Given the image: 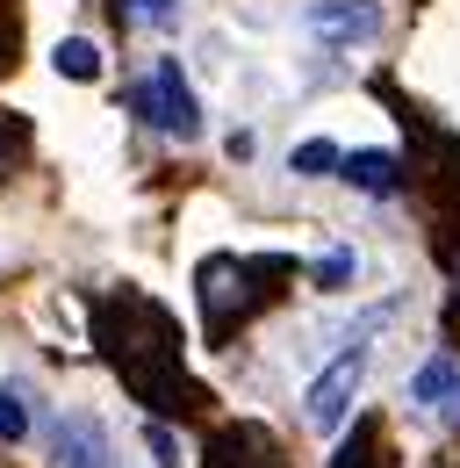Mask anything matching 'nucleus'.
<instances>
[{
    "label": "nucleus",
    "mask_w": 460,
    "mask_h": 468,
    "mask_svg": "<svg viewBox=\"0 0 460 468\" xmlns=\"http://www.w3.org/2000/svg\"><path fill=\"white\" fill-rule=\"evenodd\" d=\"M94 346H101V360L122 375V389L144 410H159V418L202 410V389L180 367V332H172V317L152 295H137V289L101 295L94 303Z\"/></svg>",
    "instance_id": "nucleus-1"
},
{
    "label": "nucleus",
    "mask_w": 460,
    "mask_h": 468,
    "mask_svg": "<svg viewBox=\"0 0 460 468\" xmlns=\"http://www.w3.org/2000/svg\"><path fill=\"white\" fill-rule=\"evenodd\" d=\"M295 274V260H230V252H216V260H202V324H209V339H230L237 324H252L274 295H281V282Z\"/></svg>",
    "instance_id": "nucleus-2"
},
{
    "label": "nucleus",
    "mask_w": 460,
    "mask_h": 468,
    "mask_svg": "<svg viewBox=\"0 0 460 468\" xmlns=\"http://www.w3.org/2000/svg\"><path fill=\"white\" fill-rule=\"evenodd\" d=\"M137 116L152 122V130H166V137H202V101H194V87L180 80V58H159L144 72V87H137Z\"/></svg>",
    "instance_id": "nucleus-3"
},
{
    "label": "nucleus",
    "mask_w": 460,
    "mask_h": 468,
    "mask_svg": "<svg viewBox=\"0 0 460 468\" xmlns=\"http://www.w3.org/2000/svg\"><path fill=\"white\" fill-rule=\"evenodd\" d=\"M302 29L317 44H331V51H360V44H382L389 15H382V0H309Z\"/></svg>",
    "instance_id": "nucleus-4"
},
{
    "label": "nucleus",
    "mask_w": 460,
    "mask_h": 468,
    "mask_svg": "<svg viewBox=\"0 0 460 468\" xmlns=\"http://www.w3.org/2000/svg\"><path fill=\"white\" fill-rule=\"evenodd\" d=\"M360 375H367V346L352 339V346L309 382V397H302V418L317 425V432H339L345 425V410H352V397H360Z\"/></svg>",
    "instance_id": "nucleus-5"
},
{
    "label": "nucleus",
    "mask_w": 460,
    "mask_h": 468,
    "mask_svg": "<svg viewBox=\"0 0 460 468\" xmlns=\"http://www.w3.org/2000/svg\"><path fill=\"white\" fill-rule=\"evenodd\" d=\"M202 468H288V462H281V440H274L267 425L237 418V425H216V432H209Z\"/></svg>",
    "instance_id": "nucleus-6"
},
{
    "label": "nucleus",
    "mask_w": 460,
    "mask_h": 468,
    "mask_svg": "<svg viewBox=\"0 0 460 468\" xmlns=\"http://www.w3.org/2000/svg\"><path fill=\"white\" fill-rule=\"evenodd\" d=\"M410 404L439 425H460V353H432L417 375H410Z\"/></svg>",
    "instance_id": "nucleus-7"
},
{
    "label": "nucleus",
    "mask_w": 460,
    "mask_h": 468,
    "mask_svg": "<svg viewBox=\"0 0 460 468\" xmlns=\"http://www.w3.org/2000/svg\"><path fill=\"white\" fill-rule=\"evenodd\" d=\"M339 180H352L360 195H382V202H389V195H402V159L396 152H345Z\"/></svg>",
    "instance_id": "nucleus-8"
},
{
    "label": "nucleus",
    "mask_w": 460,
    "mask_h": 468,
    "mask_svg": "<svg viewBox=\"0 0 460 468\" xmlns=\"http://www.w3.org/2000/svg\"><path fill=\"white\" fill-rule=\"evenodd\" d=\"M331 468H396V447H389V432H382V418H360L352 432L339 440V454Z\"/></svg>",
    "instance_id": "nucleus-9"
},
{
    "label": "nucleus",
    "mask_w": 460,
    "mask_h": 468,
    "mask_svg": "<svg viewBox=\"0 0 460 468\" xmlns=\"http://www.w3.org/2000/svg\"><path fill=\"white\" fill-rule=\"evenodd\" d=\"M58 468H109V432L94 418H65L58 425Z\"/></svg>",
    "instance_id": "nucleus-10"
},
{
    "label": "nucleus",
    "mask_w": 460,
    "mask_h": 468,
    "mask_svg": "<svg viewBox=\"0 0 460 468\" xmlns=\"http://www.w3.org/2000/svg\"><path fill=\"white\" fill-rule=\"evenodd\" d=\"M339 144H331V137H309V144H295V159H288V166H295V174L302 180H324V174H339Z\"/></svg>",
    "instance_id": "nucleus-11"
},
{
    "label": "nucleus",
    "mask_w": 460,
    "mask_h": 468,
    "mask_svg": "<svg viewBox=\"0 0 460 468\" xmlns=\"http://www.w3.org/2000/svg\"><path fill=\"white\" fill-rule=\"evenodd\" d=\"M58 72H65V80H101V51H94L87 37H65V44H58Z\"/></svg>",
    "instance_id": "nucleus-12"
},
{
    "label": "nucleus",
    "mask_w": 460,
    "mask_h": 468,
    "mask_svg": "<svg viewBox=\"0 0 460 468\" xmlns=\"http://www.w3.org/2000/svg\"><path fill=\"white\" fill-rule=\"evenodd\" d=\"M22 432H29V397H22V389H15V382H7V389H0V440H7V447H15V440H22Z\"/></svg>",
    "instance_id": "nucleus-13"
},
{
    "label": "nucleus",
    "mask_w": 460,
    "mask_h": 468,
    "mask_svg": "<svg viewBox=\"0 0 460 468\" xmlns=\"http://www.w3.org/2000/svg\"><path fill=\"white\" fill-rule=\"evenodd\" d=\"M22 152H29V130H22V122L0 109V180L15 174V159H22Z\"/></svg>",
    "instance_id": "nucleus-14"
},
{
    "label": "nucleus",
    "mask_w": 460,
    "mask_h": 468,
    "mask_svg": "<svg viewBox=\"0 0 460 468\" xmlns=\"http://www.w3.org/2000/svg\"><path fill=\"white\" fill-rule=\"evenodd\" d=\"M122 15H130V22H144V29H172V22H180V0H130Z\"/></svg>",
    "instance_id": "nucleus-15"
},
{
    "label": "nucleus",
    "mask_w": 460,
    "mask_h": 468,
    "mask_svg": "<svg viewBox=\"0 0 460 468\" xmlns=\"http://www.w3.org/2000/svg\"><path fill=\"white\" fill-rule=\"evenodd\" d=\"M345 282H352V252H324V260H317V289H345Z\"/></svg>",
    "instance_id": "nucleus-16"
},
{
    "label": "nucleus",
    "mask_w": 460,
    "mask_h": 468,
    "mask_svg": "<svg viewBox=\"0 0 460 468\" xmlns=\"http://www.w3.org/2000/svg\"><path fill=\"white\" fill-rule=\"evenodd\" d=\"M144 447H152V462H159V468H172V462H180V440H172L166 425H144Z\"/></svg>",
    "instance_id": "nucleus-17"
},
{
    "label": "nucleus",
    "mask_w": 460,
    "mask_h": 468,
    "mask_svg": "<svg viewBox=\"0 0 460 468\" xmlns=\"http://www.w3.org/2000/svg\"><path fill=\"white\" fill-rule=\"evenodd\" d=\"M446 282H454V295H446V317L460 324V245H446Z\"/></svg>",
    "instance_id": "nucleus-18"
}]
</instances>
